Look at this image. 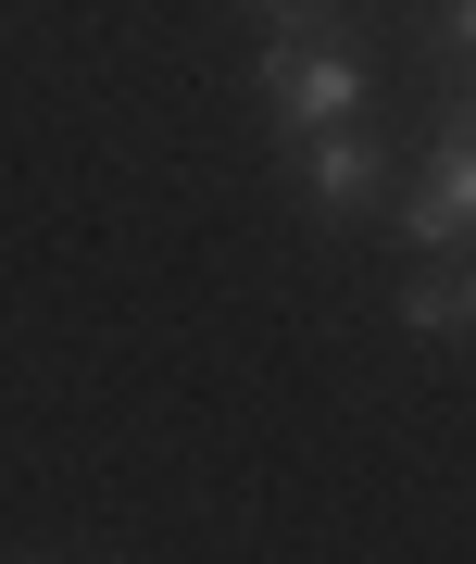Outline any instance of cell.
Masks as SVG:
<instances>
[{
    "label": "cell",
    "mask_w": 476,
    "mask_h": 564,
    "mask_svg": "<svg viewBox=\"0 0 476 564\" xmlns=\"http://www.w3.org/2000/svg\"><path fill=\"white\" fill-rule=\"evenodd\" d=\"M263 51H251V88L263 113H277V151L301 139H338V126H364V101H377V63H364L351 39H338L326 13H251Z\"/></svg>",
    "instance_id": "6da1fadb"
},
{
    "label": "cell",
    "mask_w": 476,
    "mask_h": 564,
    "mask_svg": "<svg viewBox=\"0 0 476 564\" xmlns=\"http://www.w3.org/2000/svg\"><path fill=\"white\" fill-rule=\"evenodd\" d=\"M389 239L426 263H452V251H476V151H452V139H426L414 151V176L389 188Z\"/></svg>",
    "instance_id": "7a4b0ae2"
},
{
    "label": "cell",
    "mask_w": 476,
    "mask_h": 564,
    "mask_svg": "<svg viewBox=\"0 0 476 564\" xmlns=\"http://www.w3.org/2000/svg\"><path fill=\"white\" fill-rule=\"evenodd\" d=\"M289 188H301L326 226H364V214L401 188V163H389L377 126H338V139H301V151H289Z\"/></svg>",
    "instance_id": "3957f363"
},
{
    "label": "cell",
    "mask_w": 476,
    "mask_h": 564,
    "mask_svg": "<svg viewBox=\"0 0 476 564\" xmlns=\"http://www.w3.org/2000/svg\"><path fill=\"white\" fill-rule=\"evenodd\" d=\"M414 39L439 76H476V0H439V13H414Z\"/></svg>",
    "instance_id": "277c9868"
},
{
    "label": "cell",
    "mask_w": 476,
    "mask_h": 564,
    "mask_svg": "<svg viewBox=\"0 0 476 564\" xmlns=\"http://www.w3.org/2000/svg\"><path fill=\"white\" fill-rule=\"evenodd\" d=\"M426 139L476 151V76H439V101H426Z\"/></svg>",
    "instance_id": "5b68a950"
},
{
    "label": "cell",
    "mask_w": 476,
    "mask_h": 564,
    "mask_svg": "<svg viewBox=\"0 0 476 564\" xmlns=\"http://www.w3.org/2000/svg\"><path fill=\"white\" fill-rule=\"evenodd\" d=\"M452 314H464V339H476V276H452Z\"/></svg>",
    "instance_id": "8992f818"
}]
</instances>
